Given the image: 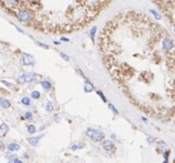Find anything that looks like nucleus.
<instances>
[{"instance_id": "19", "label": "nucleus", "mask_w": 175, "mask_h": 163, "mask_svg": "<svg viewBox=\"0 0 175 163\" xmlns=\"http://www.w3.org/2000/svg\"><path fill=\"white\" fill-rule=\"evenodd\" d=\"M108 106H109V108L111 109V111H112L113 112H115V113H116V114L118 113L117 110L115 109V106H114L113 105H111V104H109V105H108Z\"/></svg>"}, {"instance_id": "9", "label": "nucleus", "mask_w": 175, "mask_h": 163, "mask_svg": "<svg viewBox=\"0 0 175 163\" xmlns=\"http://www.w3.org/2000/svg\"><path fill=\"white\" fill-rule=\"evenodd\" d=\"M39 138H40V137H39V136H38V137L30 138L28 139V142H29V144H30L31 145H33V146H37V145H38V143H39Z\"/></svg>"}, {"instance_id": "4", "label": "nucleus", "mask_w": 175, "mask_h": 163, "mask_svg": "<svg viewBox=\"0 0 175 163\" xmlns=\"http://www.w3.org/2000/svg\"><path fill=\"white\" fill-rule=\"evenodd\" d=\"M23 65L24 66H31L33 64V61H34V59L33 57L31 55H28V54H25L23 55Z\"/></svg>"}, {"instance_id": "18", "label": "nucleus", "mask_w": 175, "mask_h": 163, "mask_svg": "<svg viewBox=\"0 0 175 163\" xmlns=\"http://www.w3.org/2000/svg\"><path fill=\"white\" fill-rule=\"evenodd\" d=\"M60 55H61V57H62L65 61H69L70 59H69V57H68V55H65L64 53H60Z\"/></svg>"}, {"instance_id": "13", "label": "nucleus", "mask_w": 175, "mask_h": 163, "mask_svg": "<svg viewBox=\"0 0 175 163\" xmlns=\"http://www.w3.org/2000/svg\"><path fill=\"white\" fill-rule=\"evenodd\" d=\"M31 95L33 99H39L40 97V93H39V91H33L31 93Z\"/></svg>"}, {"instance_id": "22", "label": "nucleus", "mask_w": 175, "mask_h": 163, "mask_svg": "<svg viewBox=\"0 0 175 163\" xmlns=\"http://www.w3.org/2000/svg\"><path fill=\"white\" fill-rule=\"evenodd\" d=\"M25 117L26 119H30L32 117V113L31 112H26V113L25 114Z\"/></svg>"}, {"instance_id": "25", "label": "nucleus", "mask_w": 175, "mask_h": 163, "mask_svg": "<svg viewBox=\"0 0 175 163\" xmlns=\"http://www.w3.org/2000/svg\"><path fill=\"white\" fill-rule=\"evenodd\" d=\"M14 163H23L22 161H20V160H18V159H15V161H14Z\"/></svg>"}, {"instance_id": "17", "label": "nucleus", "mask_w": 175, "mask_h": 163, "mask_svg": "<svg viewBox=\"0 0 175 163\" xmlns=\"http://www.w3.org/2000/svg\"><path fill=\"white\" fill-rule=\"evenodd\" d=\"M96 31H97V27H94L91 29V38L92 41L94 42V37H95V33H96Z\"/></svg>"}, {"instance_id": "15", "label": "nucleus", "mask_w": 175, "mask_h": 163, "mask_svg": "<svg viewBox=\"0 0 175 163\" xmlns=\"http://www.w3.org/2000/svg\"><path fill=\"white\" fill-rule=\"evenodd\" d=\"M46 110L49 112H51L53 110H54V106H53L51 102H48V103H47V105H46Z\"/></svg>"}, {"instance_id": "5", "label": "nucleus", "mask_w": 175, "mask_h": 163, "mask_svg": "<svg viewBox=\"0 0 175 163\" xmlns=\"http://www.w3.org/2000/svg\"><path fill=\"white\" fill-rule=\"evenodd\" d=\"M8 132H9V127L7 124L3 123L2 125H0V138L4 137Z\"/></svg>"}, {"instance_id": "7", "label": "nucleus", "mask_w": 175, "mask_h": 163, "mask_svg": "<svg viewBox=\"0 0 175 163\" xmlns=\"http://www.w3.org/2000/svg\"><path fill=\"white\" fill-rule=\"evenodd\" d=\"M103 149H104L105 150H111V149H113V147H114L112 141L105 140L104 142L103 143Z\"/></svg>"}, {"instance_id": "6", "label": "nucleus", "mask_w": 175, "mask_h": 163, "mask_svg": "<svg viewBox=\"0 0 175 163\" xmlns=\"http://www.w3.org/2000/svg\"><path fill=\"white\" fill-rule=\"evenodd\" d=\"M163 48L165 49L166 50H170L172 49L173 48V42L171 41L170 39H168V38H166L165 40L163 41Z\"/></svg>"}, {"instance_id": "10", "label": "nucleus", "mask_w": 175, "mask_h": 163, "mask_svg": "<svg viewBox=\"0 0 175 163\" xmlns=\"http://www.w3.org/2000/svg\"><path fill=\"white\" fill-rule=\"evenodd\" d=\"M0 105H1V106L4 109H7L10 107V103L7 100H5V99H0Z\"/></svg>"}, {"instance_id": "16", "label": "nucleus", "mask_w": 175, "mask_h": 163, "mask_svg": "<svg viewBox=\"0 0 175 163\" xmlns=\"http://www.w3.org/2000/svg\"><path fill=\"white\" fill-rule=\"evenodd\" d=\"M22 102L23 105H30V100H29L27 97L23 98L22 100Z\"/></svg>"}, {"instance_id": "26", "label": "nucleus", "mask_w": 175, "mask_h": 163, "mask_svg": "<svg viewBox=\"0 0 175 163\" xmlns=\"http://www.w3.org/2000/svg\"><path fill=\"white\" fill-rule=\"evenodd\" d=\"M61 40H62L63 42H68V41H69V40H68V38H66V37H62Z\"/></svg>"}, {"instance_id": "12", "label": "nucleus", "mask_w": 175, "mask_h": 163, "mask_svg": "<svg viewBox=\"0 0 175 163\" xmlns=\"http://www.w3.org/2000/svg\"><path fill=\"white\" fill-rule=\"evenodd\" d=\"M42 87H43L44 89H50V88H51V84H50V82L48 81H44L42 82Z\"/></svg>"}, {"instance_id": "24", "label": "nucleus", "mask_w": 175, "mask_h": 163, "mask_svg": "<svg viewBox=\"0 0 175 163\" xmlns=\"http://www.w3.org/2000/svg\"><path fill=\"white\" fill-rule=\"evenodd\" d=\"M154 140H155V139H154V138H151V137H149V138H147V141H148V142H149V143H153L154 142Z\"/></svg>"}, {"instance_id": "14", "label": "nucleus", "mask_w": 175, "mask_h": 163, "mask_svg": "<svg viewBox=\"0 0 175 163\" xmlns=\"http://www.w3.org/2000/svg\"><path fill=\"white\" fill-rule=\"evenodd\" d=\"M35 127L33 126V125H29V126L27 127V132L29 133H35Z\"/></svg>"}, {"instance_id": "11", "label": "nucleus", "mask_w": 175, "mask_h": 163, "mask_svg": "<svg viewBox=\"0 0 175 163\" xmlns=\"http://www.w3.org/2000/svg\"><path fill=\"white\" fill-rule=\"evenodd\" d=\"M92 89H93V86H92V84L87 82V83L86 84V86H85V91L87 93H90V92H91Z\"/></svg>"}, {"instance_id": "21", "label": "nucleus", "mask_w": 175, "mask_h": 163, "mask_svg": "<svg viewBox=\"0 0 175 163\" xmlns=\"http://www.w3.org/2000/svg\"><path fill=\"white\" fill-rule=\"evenodd\" d=\"M97 94H99L100 97L103 99V100L104 101V102H106V99H105L104 96H103V93H102V92H100V91H98V92H97Z\"/></svg>"}, {"instance_id": "3", "label": "nucleus", "mask_w": 175, "mask_h": 163, "mask_svg": "<svg viewBox=\"0 0 175 163\" xmlns=\"http://www.w3.org/2000/svg\"><path fill=\"white\" fill-rule=\"evenodd\" d=\"M18 18L22 21H29V20L31 19V15L26 10H21L18 13Z\"/></svg>"}, {"instance_id": "20", "label": "nucleus", "mask_w": 175, "mask_h": 163, "mask_svg": "<svg viewBox=\"0 0 175 163\" xmlns=\"http://www.w3.org/2000/svg\"><path fill=\"white\" fill-rule=\"evenodd\" d=\"M36 44H37V45H39V46H41V47H43V48H44V49H47V48H48V45H46V44H42V42H36Z\"/></svg>"}, {"instance_id": "2", "label": "nucleus", "mask_w": 175, "mask_h": 163, "mask_svg": "<svg viewBox=\"0 0 175 163\" xmlns=\"http://www.w3.org/2000/svg\"><path fill=\"white\" fill-rule=\"evenodd\" d=\"M36 77L37 75L35 73H26L19 77V81L22 82V83H24V82H31L34 81V80H36Z\"/></svg>"}, {"instance_id": "8", "label": "nucleus", "mask_w": 175, "mask_h": 163, "mask_svg": "<svg viewBox=\"0 0 175 163\" xmlns=\"http://www.w3.org/2000/svg\"><path fill=\"white\" fill-rule=\"evenodd\" d=\"M20 148H21V146L18 145V144H15V143H12L8 145V149H9L10 151L18 150V149H20Z\"/></svg>"}, {"instance_id": "27", "label": "nucleus", "mask_w": 175, "mask_h": 163, "mask_svg": "<svg viewBox=\"0 0 175 163\" xmlns=\"http://www.w3.org/2000/svg\"><path fill=\"white\" fill-rule=\"evenodd\" d=\"M76 149H78V145H73V146L72 147V149H73V150H75Z\"/></svg>"}, {"instance_id": "28", "label": "nucleus", "mask_w": 175, "mask_h": 163, "mask_svg": "<svg viewBox=\"0 0 175 163\" xmlns=\"http://www.w3.org/2000/svg\"><path fill=\"white\" fill-rule=\"evenodd\" d=\"M174 163H175V160H174Z\"/></svg>"}, {"instance_id": "1", "label": "nucleus", "mask_w": 175, "mask_h": 163, "mask_svg": "<svg viewBox=\"0 0 175 163\" xmlns=\"http://www.w3.org/2000/svg\"><path fill=\"white\" fill-rule=\"evenodd\" d=\"M86 134L88 136L91 140L95 141V142H99V141L103 140V137H104V135H103V133L102 132L97 130H93V129L86 130Z\"/></svg>"}, {"instance_id": "23", "label": "nucleus", "mask_w": 175, "mask_h": 163, "mask_svg": "<svg viewBox=\"0 0 175 163\" xmlns=\"http://www.w3.org/2000/svg\"><path fill=\"white\" fill-rule=\"evenodd\" d=\"M151 12L153 13V14H154V15H155V16L156 17V19H158V20H159V19L161 18V17H160V15H157V13H156V12H155V11H154V10H151Z\"/></svg>"}]
</instances>
